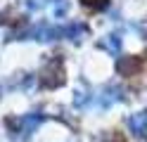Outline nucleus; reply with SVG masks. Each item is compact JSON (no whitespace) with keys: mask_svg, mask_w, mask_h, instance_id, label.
Segmentation results:
<instances>
[{"mask_svg":"<svg viewBox=\"0 0 147 142\" xmlns=\"http://www.w3.org/2000/svg\"><path fill=\"white\" fill-rule=\"evenodd\" d=\"M40 81L45 88H57V85L64 83V66H62V59H50L48 64H45V69H43V76H40Z\"/></svg>","mask_w":147,"mask_h":142,"instance_id":"obj_1","label":"nucleus"},{"mask_svg":"<svg viewBox=\"0 0 147 142\" xmlns=\"http://www.w3.org/2000/svg\"><path fill=\"white\" fill-rule=\"evenodd\" d=\"M128 126H131V130L135 133V135L147 137V111H138V114H133V116L128 118Z\"/></svg>","mask_w":147,"mask_h":142,"instance_id":"obj_2","label":"nucleus"},{"mask_svg":"<svg viewBox=\"0 0 147 142\" xmlns=\"http://www.w3.org/2000/svg\"><path fill=\"white\" fill-rule=\"evenodd\" d=\"M119 45H121V40H119L116 36H107L105 40H102V47H107V50H109V52H114V55L119 52Z\"/></svg>","mask_w":147,"mask_h":142,"instance_id":"obj_3","label":"nucleus"},{"mask_svg":"<svg viewBox=\"0 0 147 142\" xmlns=\"http://www.w3.org/2000/svg\"><path fill=\"white\" fill-rule=\"evenodd\" d=\"M86 7H90V9H105L107 5H109V0H81Z\"/></svg>","mask_w":147,"mask_h":142,"instance_id":"obj_4","label":"nucleus"}]
</instances>
